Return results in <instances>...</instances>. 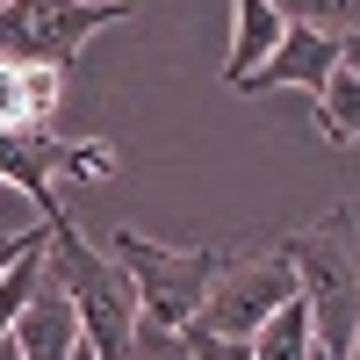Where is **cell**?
Masks as SVG:
<instances>
[{
	"mask_svg": "<svg viewBox=\"0 0 360 360\" xmlns=\"http://www.w3.org/2000/svg\"><path fill=\"white\" fill-rule=\"evenodd\" d=\"M346 360H360V332H353V353H346Z\"/></svg>",
	"mask_w": 360,
	"mask_h": 360,
	"instance_id": "ffe728a7",
	"label": "cell"
},
{
	"mask_svg": "<svg viewBox=\"0 0 360 360\" xmlns=\"http://www.w3.org/2000/svg\"><path fill=\"white\" fill-rule=\"evenodd\" d=\"M310 101H317V130H324V144H339V152H346V144H360V79H353L346 65L324 79Z\"/></svg>",
	"mask_w": 360,
	"mask_h": 360,
	"instance_id": "7c38bea8",
	"label": "cell"
},
{
	"mask_svg": "<svg viewBox=\"0 0 360 360\" xmlns=\"http://www.w3.org/2000/svg\"><path fill=\"white\" fill-rule=\"evenodd\" d=\"M29 231H37V224H29ZM29 231H0V266H8V259L29 245Z\"/></svg>",
	"mask_w": 360,
	"mask_h": 360,
	"instance_id": "2e32d148",
	"label": "cell"
},
{
	"mask_svg": "<svg viewBox=\"0 0 360 360\" xmlns=\"http://www.w3.org/2000/svg\"><path fill=\"white\" fill-rule=\"evenodd\" d=\"M8 339L22 346V360H72V346H79V310L65 303V288H58L51 274L37 281V295H29V310L15 317Z\"/></svg>",
	"mask_w": 360,
	"mask_h": 360,
	"instance_id": "ba28073f",
	"label": "cell"
},
{
	"mask_svg": "<svg viewBox=\"0 0 360 360\" xmlns=\"http://www.w3.org/2000/svg\"><path fill=\"white\" fill-rule=\"evenodd\" d=\"M274 245L295 266V295L310 303L317 346L332 360H346L353 353V332H360V217L339 202V209H324L317 224L274 238Z\"/></svg>",
	"mask_w": 360,
	"mask_h": 360,
	"instance_id": "6da1fadb",
	"label": "cell"
},
{
	"mask_svg": "<svg viewBox=\"0 0 360 360\" xmlns=\"http://www.w3.org/2000/svg\"><path fill=\"white\" fill-rule=\"evenodd\" d=\"M72 360H101V353H94V346H86V339H79V346H72Z\"/></svg>",
	"mask_w": 360,
	"mask_h": 360,
	"instance_id": "d6986e66",
	"label": "cell"
},
{
	"mask_svg": "<svg viewBox=\"0 0 360 360\" xmlns=\"http://www.w3.org/2000/svg\"><path fill=\"white\" fill-rule=\"evenodd\" d=\"M288 295H295V266H288L281 245H266V252H224V266H217V281H209L195 324H202V332H224V339H252Z\"/></svg>",
	"mask_w": 360,
	"mask_h": 360,
	"instance_id": "5b68a950",
	"label": "cell"
},
{
	"mask_svg": "<svg viewBox=\"0 0 360 360\" xmlns=\"http://www.w3.org/2000/svg\"><path fill=\"white\" fill-rule=\"evenodd\" d=\"M130 15H137V0H0V51L72 72L86 37H101Z\"/></svg>",
	"mask_w": 360,
	"mask_h": 360,
	"instance_id": "277c9868",
	"label": "cell"
},
{
	"mask_svg": "<svg viewBox=\"0 0 360 360\" xmlns=\"http://www.w3.org/2000/svg\"><path fill=\"white\" fill-rule=\"evenodd\" d=\"M339 65H346V72L360 79V37H346V44H339Z\"/></svg>",
	"mask_w": 360,
	"mask_h": 360,
	"instance_id": "e0dca14e",
	"label": "cell"
},
{
	"mask_svg": "<svg viewBox=\"0 0 360 360\" xmlns=\"http://www.w3.org/2000/svg\"><path fill=\"white\" fill-rule=\"evenodd\" d=\"M44 245H51V231L37 224V231H29V245L0 266V339L15 332V317L29 310V295H37V281H44Z\"/></svg>",
	"mask_w": 360,
	"mask_h": 360,
	"instance_id": "8fae6325",
	"label": "cell"
},
{
	"mask_svg": "<svg viewBox=\"0 0 360 360\" xmlns=\"http://www.w3.org/2000/svg\"><path fill=\"white\" fill-rule=\"evenodd\" d=\"M310 360H332V353H324V346H317V353H310Z\"/></svg>",
	"mask_w": 360,
	"mask_h": 360,
	"instance_id": "44dd1931",
	"label": "cell"
},
{
	"mask_svg": "<svg viewBox=\"0 0 360 360\" xmlns=\"http://www.w3.org/2000/svg\"><path fill=\"white\" fill-rule=\"evenodd\" d=\"M58 101H65V65H37V58H8L0 51V130L8 137L51 130Z\"/></svg>",
	"mask_w": 360,
	"mask_h": 360,
	"instance_id": "8992f818",
	"label": "cell"
},
{
	"mask_svg": "<svg viewBox=\"0 0 360 360\" xmlns=\"http://www.w3.org/2000/svg\"><path fill=\"white\" fill-rule=\"evenodd\" d=\"M51 231V245H44V274L65 288V303L79 310V339L94 346L101 360H130V332H137V288L130 274L115 266L101 245H86L79 224H72V209H58V217H44Z\"/></svg>",
	"mask_w": 360,
	"mask_h": 360,
	"instance_id": "7a4b0ae2",
	"label": "cell"
},
{
	"mask_svg": "<svg viewBox=\"0 0 360 360\" xmlns=\"http://www.w3.org/2000/svg\"><path fill=\"white\" fill-rule=\"evenodd\" d=\"M332 72H339V44L317 37V29H303V22H288L281 44L245 72V86H238V94H274V86H303V94H317Z\"/></svg>",
	"mask_w": 360,
	"mask_h": 360,
	"instance_id": "52a82bcc",
	"label": "cell"
},
{
	"mask_svg": "<svg viewBox=\"0 0 360 360\" xmlns=\"http://www.w3.org/2000/svg\"><path fill=\"white\" fill-rule=\"evenodd\" d=\"M245 346H252V360H310V353H317L310 303H303V295H288V303H281L274 317H266V324H259V332H252Z\"/></svg>",
	"mask_w": 360,
	"mask_h": 360,
	"instance_id": "30bf717a",
	"label": "cell"
},
{
	"mask_svg": "<svg viewBox=\"0 0 360 360\" xmlns=\"http://www.w3.org/2000/svg\"><path fill=\"white\" fill-rule=\"evenodd\" d=\"M101 252L130 274L137 310L152 317V324H173V332L195 324L202 295H209V281H217V266H224V245H152V238H137L130 224L108 231Z\"/></svg>",
	"mask_w": 360,
	"mask_h": 360,
	"instance_id": "3957f363",
	"label": "cell"
},
{
	"mask_svg": "<svg viewBox=\"0 0 360 360\" xmlns=\"http://www.w3.org/2000/svg\"><path fill=\"white\" fill-rule=\"evenodd\" d=\"M0 360H22V346H15V339H0Z\"/></svg>",
	"mask_w": 360,
	"mask_h": 360,
	"instance_id": "ac0fdd59",
	"label": "cell"
},
{
	"mask_svg": "<svg viewBox=\"0 0 360 360\" xmlns=\"http://www.w3.org/2000/svg\"><path fill=\"white\" fill-rule=\"evenodd\" d=\"M274 8H281V22H303V29H317L332 44L360 37V0H274Z\"/></svg>",
	"mask_w": 360,
	"mask_h": 360,
	"instance_id": "4fadbf2b",
	"label": "cell"
},
{
	"mask_svg": "<svg viewBox=\"0 0 360 360\" xmlns=\"http://www.w3.org/2000/svg\"><path fill=\"white\" fill-rule=\"evenodd\" d=\"M130 360H188V332L137 317V332H130Z\"/></svg>",
	"mask_w": 360,
	"mask_h": 360,
	"instance_id": "5bb4252c",
	"label": "cell"
},
{
	"mask_svg": "<svg viewBox=\"0 0 360 360\" xmlns=\"http://www.w3.org/2000/svg\"><path fill=\"white\" fill-rule=\"evenodd\" d=\"M281 29H288V22H281V8H274V0H231V58H224L231 94L245 86V72L259 65V58L281 44Z\"/></svg>",
	"mask_w": 360,
	"mask_h": 360,
	"instance_id": "9c48e42d",
	"label": "cell"
},
{
	"mask_svg": "<svg viewBox=\"0 0 360 360\" xmlns=\"http://www.w3.org/2000/svg\"><path fill=\"white\" fill-rule=\"evenodd\" d=\"M188 332V360H252L245 339H224V332H202V324H180Z\"/></svg>",
	"mask_w": 360,
	"mask_h": 360,
	"instance_id": "9a60e30c",
	"label": "cell"
}]
</instances>
